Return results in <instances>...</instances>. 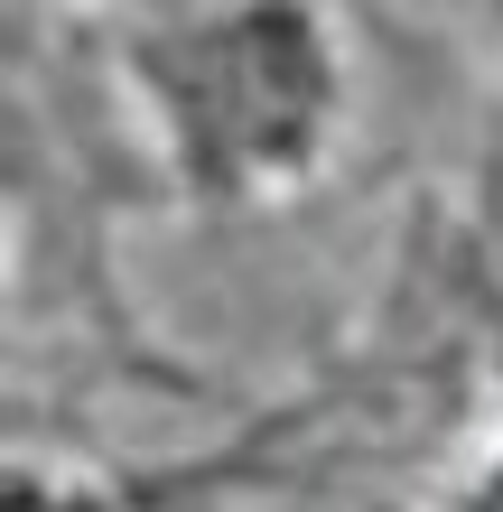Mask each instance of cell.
Returning <instances> with one entry per match:
<instances>
[{
  "label": "cell",
  "mask_w": 503,
  "mask_h": 512,
  "mask_svg": "<svg viewBox=\"0 0 503 512\" xmlns=\"http://www.w3.org/2000/svg\"><path fill=\"white\" fill-rule=\"evenodd\" d=\"M485 512H503V466H494V485H485Z\"/></svg>",
  "instance_id": "cell-1"
}]
</instances>
